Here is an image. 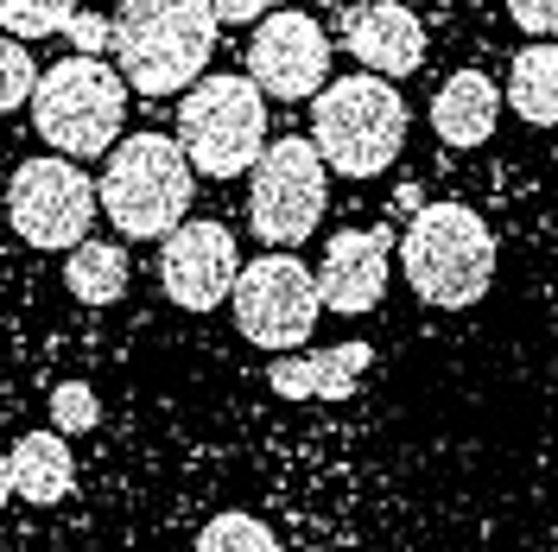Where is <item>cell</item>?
<instances>
[{
	"instance_id": "14",
	"label": "cell",
	"mask_w": 558,
	"mask_h": 552,
	"mask_svg": "<svg viewBox=\"0 0 558 552\" xmlns=\"http://www.w3.org/2000/svg\"><path fill=\"white\" fill-rule=\"evenodd\" d=\"M368 362H375V349L362 337L337 349H312V356H279L267 369V387L286 394V400H349L368 375Z\"/></svg>"
},
{
	"instance_id": "9",
	"label": "cell",
	"mask_w": 558,
	"mask_h": 552,
	"mask_svg": "<svg viewBox=\"0 0 558 552\" xmlns=\"http://www.w3.org/2000/svg\"><path fill=\"white\" fill-rule=\"evenodd\" d=\"M7 223L33 248H76L96 223V178H83L64 153L26 159L7 184Z\"/></svg>"
},
{
	"instance_id": "3",
	"label": "cell",
	"mask_w": 558,
	"mask_h": 552,
	"mask_svg": "<svg viewBox=\"0 0 558 552\" xmlns=\"http://www.w3.org/2000/svg\"><path fill=\"white\" fill-rule=\"evenodd\" d=\"M400 267L425 305L463 311L495 279V236L470 204H418L413 229L400 236Z\"/></svg>"
},
{
	"instance_id": "23",
	"label": "cell",
	"mask_w": 558,
	"mask_h": 552,
	"mask_svg": "<svg viewBox=\"0 0 558 552\" xmlns=\"http://www.w3.org/2000/svg\"><path fill=\"white\" fill-rule=\"evenodd\" d=\"M64 38L76 45V58H102L108 45H114V20H102V13H83V7H76V13L64 20Z\"/></svg>"
},
{
	"instance_id": "6",
	"label": "cell",
	"mask_w": 558,
	"mask_h": 552,
	"mask_svg": "<svg viewBox=\"0 0 558 552\" xmlns=\"http://www.w3.org/2000/svg\"><path fill=\"white\" fill-rule=\"evenodd\" d=\"M178 146L204 178L247 172L267 146V96L254 89V76H197V89L178 108Z\"/></svg>"
},
{
	"instance_id": "4",
	"label": "cell",
	"mask_w": 558,
	"mask_h": 552,
	"mask_svg": "<svg viewBox=\"0 0 558 552\" xmlns=\"http://www.w3.org/2000/svg\"><path fill=\"white\" fill-rule=\"evenodd\" d=\"M312 146L324 159V172L343 178L387 172L407 146V103L393 96V83H375V76L324 83L312 108Z\"/></svg>"
},
{
	"instance_id": "5",
	"label": "cell",
	"mask_w": 558,
	"mask_h": 552,
	"mask_svg": "<svg viewBox=\"0 0 558 552\" xmlns=\"http://www.w3.org/2000/svg\"><path fill=\"white\" fill-rule=\"evenodd\" d=\"M121 121H128V76L108 70L102 58H64V64L38 70L33 128L51 153L96 159L121 140Z\"/></svg>"
},
{
	"instance_id": "25",
	"label": "cell",
	"mask_w": 558,
	"mask_h": 552,
	"mask_svg": "<svg viewBox=\"0 0 558 552\" xmlns=\"http://www.w3.org/2000/svg\"><path fill=\"white\" fill-rule=\"evenodd\" d=\"M209 13H216V20H260L267 0H209Z\"/></svg>"
},
{
	"instance_id": "2",
	"label": "cell",
	"mask_w": 558,
	"mask_h": 552,
	"mask_svg": "<svg viewBox=\"0 0 558 552\" xmlns=\"http://www.w3.org/2000/svg\"><path fill=\"white\" fill-rule=\"evenodd\" d=\"M191 191H197V172L172 134H128L108 146V172L96 178V209H108L121 236L159 242L184 223Z\"/></svg>"
},
{
	"instance_id": "10",
	"label": "cell",
	"mask_w": 558,
	"mask_h": 552,
	"mask_svg": "<svg viewBox=\"0 0 558 552\" xmlns=\"http://www.w3.org/2000/svg\"><path fill=\"white\" fill-rule=\"evenodd\" d=\"M254 89L274 103H305L330 83V38L312 13H267L260 33L247 45Z\"/></svg>"
},
{
	"instance_id": "24",
	"label": "cell",
	"mask_w": 558,
	"mask_h": 552,
	"mask_svg": "<svg viewBox=\"0 0 558 552\" xmlns=\"http://www.w3.org/2000/svg\"><path fill=\"white\" fill-rule=\"evenodd\" d=\"M508 13H514V26L533 38H553L558 33V0H508Z\"/></svg>"
},
{
	"instance_id": "12",
	"label": "cell",
	"mask_w": 558,
	"mask_h": 552,
	"mask_svg": "<svg viewBox=\"0 0 558 552\" xmlns=\"http://www.w3.org/2000/svg\"><path fill=\"white\" fill-rule=\"evenodd\" d=\"M387 267H393V248H387V229H343L324 248V267H317V299L324 311H375L387 292Z\"/></svg>"
},
{
	"instance_id": "7",
	"label": "cell",
	"mask_w": 558,
	"mask_h": 552,
	"mask_svg": "<svg viewBox=\"0 0 558 552\" xmlns=\"http://www.w3.org/2000/svg\"><path fill=\"white\" fill-rule=\"evenodd\" d=\"M324 159H317L312 140L286 134L274 146H260L254 159V191H247V223L254 236L274 248H292V242H312V229L324 223Z\"/></svg>"
},
{
	"instance_id": "19",
	"label": "cell",
	"mask_w": 558,
	"mask_h": 552,
	"mask_svg": "<svg viewBox=\"0 0 558 552\" xmlns=\"http://www.w3.org/2000/svg\"><path fill=\"white\" fill-rule=\"evenodd\" d=\"M197 552H286L274 540V527L267 520H254V515H216L197 533Z\"/></svg>"
},
{
	"instance_id": "17",
	"label": "cell",
	"mask_w": 558,
	"mask_h": 552,
	"mask_svg": "<svg viewBox=\"0 0 558 552\" xmlns=\"http://www.w3.org/2000/svg\"><path fill=\"white\" fill-rule=\"evenodd\" d=\"M64 286H70V299H83V305H114L128 292V248L102 242V236H83L64 261Z\"/></svg>"
},
{
	"instance_id": "18",
	"label": "cell",
	"mask_w": 558,
	"mask_h": 552,
	"mask_svg": "<svg viewBox=\"0 0 558 552\" xmlns=\"http://www.w3.org/2000/svg\"><path fill=\"white\" fill-rule=\"evenodd\" d=\"M508 103H514V115L521 121H533V128H553L558 121V45H526L521 58H514V70H508Z\"/></svg>"
},
{
	"instance_id": "21",
	"label": "cell",
	"mask_w": 558,
	"mask_h": 552,
	"mask_svg": "<svg viewBox=\"0 0 558 552\" xmlns=\"http://www.w3.org/2000/svg\"><path fill=\"white\" fill-rule=\"evenodd\" d=\"M33 83H38V64L26 51V38H0V115L33 103Z\"/></svg>"
},
{
	"instance_id": "16",
	"label": "cell",
	"mask_w": 558,
	"mask_h": 552,
	"mask_svg": "<svg viewBox=\"0 0 558 552\" xmlns=\"http://www.w3.org/2000/svg\"><path fill=\"white\" fill-rule=\"evenodd\" d=\"M7 477H13V495H26L38 508L64 502L76 489V457H70L64 432H26L13 445V457H7Z\"/></svg>"
},
{
	"instance_id": "1",
	"label": "cell",
	"mask_w": 558,
	"mask_h": 552,
	"mask_svg": "<svg viewBox=\"0 0 558 552\" xmlns=\"http://www.w3.org/2000/svg\"><path fill=\"white\" fill-rule=\"evenodd\" d=\"M216 45L209 0H121L114 13V64L140 96L191 89Z\"/></svg>"
},
{
	"instance_id": "27",
	"label": "cell",
	"mask_w": 558,
	"mask_h": 552,
	"mask_svg": "<svg viewBox=\"0 0 558 552\" xmlns=\"http://www.w3.org/2000/svg\"><path fill=\"white\" fill-rule=\"evenodd\" d=\"M312 7H337V0H312Z\"/></svg>"
},
{
	"instance_id": "26",
	"label": "cell",
	"mask_w": 558,
	"mask_h": 552,
	"mask_svg": "<svg viewBox=\"0 0 558 552\" xmlns=\"http://www.w3.org/2000/svg\"><path fill=\"white\" fill-rule=\"evenodd\" d=\"M7 495H13V477H7V451H0V508H7Z\"/></svg>"
},
{
	"instance_id": "11",
	"label": "cell",
	"mask_w": 558,
	"mask_h": 552,
	"mask_svg": "<svg viewBox=\"0 0 558 552\" xmlns=\"http://www.w3.org/2000/svg\"><path fill=\"white\" fill-rule=\"evenodd\" d=\"M235 274H242V254H235V236L222 223H178L159 248V286L184 311L222 305Z\"/></svg>"
},
{
	"instance_id": "8",
	"label": "cell",
	"mask_w": 558,
	"mask_h": 552,
	"mask_svg": "<svg viewBox=\"0 0 558 552\" xmlns=\"http://www.w3.org/2000/svg\"><path fill=\"white\" fill-rule=\"evenodd\" d=\"M229 305H235V324H242V337L254 349H299V344H312L324 299H317V279L305 261L267 254V261H254V267L235 274Z\"/></svg>"
},
{
	"instance_id": "20",
	"label": "cell",
	"mask_w": 558,
	"mask_h": 552,
	"mask_svg": "<svg viewBox=\"0 0 558 552\" xmlns=\"http://www.w3.org/2000/svg\"><path fill=\"white\" fill-rule=\"evenodd\" d=\"M83 0H0V26L13 38H51L64 33V20Z\"/></svg>"
},
{
	"instance_id": "22",
	"label": "cell",
	"mask_w": 558,
	"mask_h": 552,
	"mask_svg": "<svg viewBox=\"0 0 558 552\" xmlns=\"http://www.w3.org/2000/svg\"><path fill=\"white\" fill-rule=\"evenodd\" d=\"M51 419H58V432H89L102 419V407H96V394L83 381H58L51 387Z\"/></svg>"
},
{
	"instance_id": "15",
	"label": "cell",
	"mask_w": 558,
	"mask_h": 552,
	"mask_svg": "<svg viewBox=\"0 0 558 552\" xmlns=\"http://www.w3.org/2000/svg\"><path fill=\"white\" fill-rule=\"evenodd\" d=\"M495 115H501V89L483 70H457L451 83L432 96V128H438L445 146H483L495 134Z\"/></svg>"
},
{
	"instance_id": "13",
	"label": "cell",
	"mask_w": 558,
	"mask_h": 552,
	"mask_svg": "<svg viewBox=\"0 0 558 552\" xmlns=\"http://www.w3.org/2000/svg\"><path fill=\"white\" fill-rule=\"evenodd\" d=\"M343 45L355 51V64L381 70V76H407L425 58V26L413 20L407 0H375V7H349L343 13Z\"/></svg>"
}]
</instances>
